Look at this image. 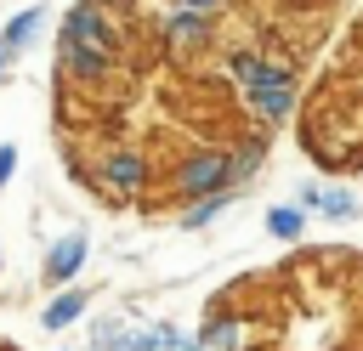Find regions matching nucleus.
Instances as JSON below:
<instances>
[{
	"label": "nucleus",
	"mask_w": 363,
	"mask_h": 351,
	"mask_svg": "<svg viewBox=\"0 0 363 351\" xmlns=\"http://www.w3.org/2000/svg\"><path fill=\"white\" fill-rule=\"evenodd\" d=\"M312 215H323V221H357V215H363V198H357L352 187H340V181H318Z\"/></svg>",
	"instance_id": "nucleus-11"
},
{
	"label": "nucleus",
	"mask_w": 363,
	"mask_h": 351,
	"mask_svg": "<svg viewBox=\"0 0 363 351\" xmlns=\"http://www.w3.org/2000/svg\"><path fill=\"white\" fill-rule=\"evenodd\" d=\"M233 198H238V192H210V198H193V204H182L176 226H182V232H204V226H216V221L233 209Z\"/></svg>",
	"instance_id": "nucleus-12"
},
{
	"label": "nucleus",
	"mask_w": 363,
	"mask_h": 351,
	"mask_svg": "<svg viewBox=\"0 0 363 351\" xmlns=\"http://www.w3.org/2000/svg\"><path fill=\"white\" fill-rule=\"evenodd\" d=\"M0 74H6V51H0Z\"/></svg>",
	"instance_id": "nucleus-19"
},
{
	"label": "nucleus",
	"mask_w": 363,
	"mask_h": 351,
	"mask_svg": "<svg viewBox=\"0 0 363 351\" xmlns=\"http://www.w3.org/2000/svg\"><path fill=\"white\" fill-rule=\"evenodd\" d=\"M85 351H130L125 340H113V345H85Z\"/></svg>",
	"instance_id": "nucleus-18"
},
{
	"label": "nucleus",
	"mask_w": 363,
	"mask_h": 351,
	"mask_svg": "<svg viewBox=\"0 0 363 351\" xmlns=\"http://www.w3.org/2000/svg\"><path fill=\"white\" fill-rule=\"evenodd\" d=\"M85 181L108 198V204H142L153 192V159L136 147V142H108L91 164H85Z\"/></svg>",
	"instance_id": "nucleus-4"
},
{
	"label": "nucleus",
	"mask_w": 363,
	"mask_h": 351,
	"mask_svg": "<svg viewBox=\"0 0 363 351\" xmlns=\"http://www.w3.org/2000/svg\"><path fill=\"white\" fill-rule=\"evenodd\" d=\"M23 6H45V0H23Z\"/></svg>",
	"instance_id": "nucleus-20"
},
{
	"label": "nucleus",
	"mask_w": 363,
	"mask_h": 351,
	"mask_svg": "<svg viewBox=\"0 0 363 351\" xmlns=\"http://www.w3.org/2000/svg\"><path fill=\"white\" fill-rule=\"evenodd\" d=\"M199 351H250L255 345V323L244 317V311H233V306H216L204 323H199Z\"/></svg>",
	"instance_id": "nucleus-7"
},
{
	"label": "nucleus",
	"mask_w": 363,
	"mask_h": 351,
	"mask_svg": "<svg viewBox=\"0 0 363 351\" xmlns=\"http://www.w3.org/2000/svg\"><path fill=\"white\" fill-rule=\"evenodd\" d=\"M170 198L176 204H193V198H210V192H238L233 187V147L227 142H193L170 159V176H164Z\"/></svg>",
	"instance_id": "nucleus-3"
},
{
	"label": "nucleus",
	"mask_w": 363,
	"mask_h": 351,
	"mask_svg": "<svg viewBox=\"0 0 363 351\" xmlns=\"http://www.w3.org/2000/svg\"><path fill=\"white\" fill-rule=\"evenodd\" d=\"M40 28H45V6H17V11L0 23V51H6V62L23 57V51L40 40Z\"/></svg>",
	"instance_id": "nucleus-9"
},
{
	"label": "nucleus",
	"mask_w": 363,
	"mask_h": 351,
	"mask_svg": "<svg viewBox=\"0 0 363 351\" xmlns=\"http://www.w3.org/2000/svg\"><path fill=\"white\" fill-rule=\"evenodd\" d=\"M312 198H318V181H301V187H295V204H301L306 215H312Z\"/></svg>",
	"instance_id": "nucleus-16"
},
{
	"label": "nucleus",
	"mask_w": 363,
	"mask_h": 351,
	"mask_svg": "<svg viewBox=\"0 0 363 351\" xmlns=\"http://www.w3.org/2000/svg\"><path fill=\"white\" fill-rule=\"evenodd\" d=\"M0 266H6V255H0Z\"/></svg>",
	"instance_id": "nucleus-22"
},
{
	"label": "nucleus",
	"mask_w": 363,
	"mask_h": 351,
	"mask_svg": "<svg viewBox=\"0 0 363 351\" xmlns=\"http://www.w3.org/2000/svg\"><path fill=\"white\" fill-rule=\"evenodd\" d=\"M85 311H91V289H85V283L51 289V300L40 306V328H45V334H62V328H74Z\"/></svg>",
	"instance_id": "nucleus-8"
},
{
	"label": "nucleus",
	"mask_w": 363,
	"mask_h": 351,
	"mask_svg": "<svg viewBox=\"0 0 363 351\" xmlns=\"http://www.w3.org/2000/svg\"><path fill=\"white\" fill-rule=\"evenodd\" d=\"M0 351H11V345H6V340H0Z\"/></svg>",
	"instance_id": "nucleus-21"
},
{
	"label": "nucleus",
	"mask_w": 363,
	"mask_h": 351,
	"mask_svg": "<svg viewBox=\"0 0 363 351\" xmlns=\"http://www.w3.org/2000/svg\"><path fill=\"white\" fill-rule=\"evenodd\" d=\"M125 34L108 17V0H74L62 28H57V68L74 85H108L119 74Z\"/></svg>",
	"instance_id": "nucleus-1"
},
{
	"label": "nucleus",
	"mask_w": 363,
	"mask_h": 351,
	"mask_svg": "<svg viewBox=\"0 0 363 351\" xmlns=\"http://www.w3.org/2000/svg\"><path fill=\"white\" fill-rule=\"evenodd\" d=\"M210 40H216V17H204V11L176 6V11L159 23V51H164L170 62H187V57L210 51Z\"/></svg>",
	"instance_id": "nucleus-5"
},
{
	"label": "nucleus",
	"mask_w": 363,
	"mask_h": 351,
	"mask_svg": "<svg viewBox=\"0 0 363 351\" xmlns=\"http://www.w3.org/2000/svg\"><path fill=\"white\" fill-rule=\"evenodd\" d=\"M91 340H96V345H108V340H125V323H119V317H96V323H91Z\"/></svg>",
	"instance_id": "nucleus-14"
},
{
	"label": "nucleus",
	"mask_w": 363,
	"mask_h": 351,
	"mask_svg": "<svg viewBox=\"0 0 363 351\" xmlns=\"http://www.w3.org/2000/svg\"><path fill=\"white\" fill-rule=\"evenodd\" d=\"M227 79H233L238 102L255 113L261 130L295 119V108H301V74H295L289 57H272V51H255V45L250 51H233L227 57Z\"/></svg>",
	"instance_id": "nucleus-2"
},
{
	"label": "nucleus",
	"mask_w": 363,
	"mask_h": 351,
	"mask_svg": "<svg viewBox=\"0 0 363 351\" xmlns=\"http://www.w3.org/2000/svg\"><path fill=\"white\" fill-rule=\"evenodd\" d=\"M233 147V187L244 192L255 176H261V164H267V130H255V136H238V142H227Z\"/></svg>",
	"instance_id": "nucleus-10"
},
{
	"label": "nucleus",
	"mask_w": 363,
	"mask_h": 351,
	"mask_svg": "<svg viewBox=\"0 0 363 351\" xmlns=\"http://www.w3.org/2000/svg\"><path fill=\"white\" fill-rule=\"evenodd\" d=\"M182 6H187V11H204V17H216L227 0H182Z\"/></svg>",
	"instance_id": "nucleus-17"
},
{
	"label": "nucleus",
	"mask_w": 363,
	"mask_h": 351,
	"mask_svg": "<svg viewBox=\"0 0 363 351\" xmlns=\"http://www.w3.org/2000/svg\"><path fill=\"white\" fill-rule=\"evenodd\" d=\"M11 176H17V142H0V192H6Z\"/></svg>",
	"instance_id": "nucleus-15"
},
{
	"label": "nucleus",
	"mask_w": 363,
	"mask_h": 351,
	"mask_svg": "<svg viewBox=\"0 0 363 351\" xmlns=\"http://www.w3.org/2000/svg\"><path fill=\"white\" fill-rule=\"evenodd\" d=\"M301 232H306V209L301 204H272L267 209V238L272 243H301Z\"/></svg>",
	"instance_id": "nucleus-13"
},
{
	"label": "nucleus",
	"mask_w": 363,
	"mask_h": 351,
	"mask_svg": "<svg viewBox=\"0 0 363 351\" xmlns=\"http://www.w3.org/2000/svg\"><path fill=\"white\" fill-rule=\"evenodd\" d=\"M85 260H91V232H85V226H68V232L45 249V260H40V283H45V289H68V283H79Z\"/></svg>",
	"instance_id": "nucleus-6"
}]
</instances>
